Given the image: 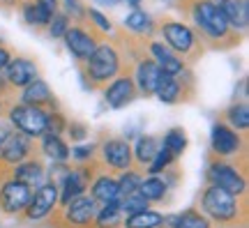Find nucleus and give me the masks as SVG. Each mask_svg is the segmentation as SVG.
I'll return each instance as SVG.
<instances>
[{"mask_svg":"<svg viewBox=\"0 0 249 228\" xmlns=\"http://www.w3.org/2000/svg\"><path fill=\"white\" fill-rule=\"evenodd\" d=\"M123 71V55L113 44H97L83 70V86L88 90L104 88L108 81H113Z\"/></svg>","mask_w":249,"mask_h":228,"instance_id":"7ed1b4c3","label":"nucleus"},{"mask_svg":"<svg viewBox=\"0 0 249 228\" xmlns=\"http://www.w3.org/2000/svg\"><path fill=\"white\" fill-rule=\"evenodd\" d=\"M7 118L14 132H21L28 139H42L46 134V113L44 108L30 104H9L7 106Z\"/></svg>","mask_w":249,"mask_h":228,"instance_id":"39448f33","label":"nucleus"},{"mask_svg":"<svg viewBox=\"0 0 249 228\" xmlns=\"http://www.w3.org/2000/svg\"><path fill=\"white\" fill-rule=\"evenodd\" d=\"M123 224V210H120V201L102 203V208H97L92 228H118Z\"/></svg>","mask_w":249,"mask_h":228,"instance_id":"a878e982","label":"nucleus"},{"mask_svg":"<svg viewBox=\"0 0 249 228\" xmlns=\"http://www.w3.org/2000/svg\"><path fill=\"white\" fill-rule=\"evenodd\" d=\"M124 28L132 30L136 35H148L150 37L155 33V21H152L150 14H145L143 9H134L124 17Z\"/></svg>","mask_w":249,"mask_h":228,"instance_id":"c85d7f7f","label":"nucleus"},{"mask_svg":"<svg viewBox=\"0 0 249 228\" xmlns=\"http://www.w3.org/2000/svg\"><path fill=\"white\" fill-rule=\"evenodd\" d=\"M7 102H5V99H0V115H5V111H7Z\"/></svg>","mask_w":249,"mask_h":228,"instance_id":"c03bdc74","label":"nucleus"},{"mask_svg":"<svg viewBox=\"0 0 249 228\" xmlns=\"http://www.w3.org/2000/svg\"><path fill=\"white\" fill-rule=\"evenodd\" d=\"M161 228H213V221L198 210H185L182 214H173V217H164V226Z\"/></svg>","mask_w":249,"mask_h":228,"instance_id":"4be33fe9","label":"nucleus"},{"mask_svg":"<svg viewBox=\"0 0 249 228\" xmlns=\"http://www.w3.org/2000/svg\"><path fill=\"white\" fill-rule=\"evenodd\" d=\"M55 228H92L95 214H97V201L90 196H76L62 205L60 210H53Z\"/></svg>","mask_w":249,"mask_h":228,"instance_id":"20e7f679","label":"nucleus"},{"mask_svg":"<svg viewBox=\"0 0 249 228\" xmlns=\"http://www.w3.org/2000/svg\"><path fill=\"white\" fill-rule=\"evenodd\" d=\"M222 123H226L231 129H235V132H247L249 129V106H247V102H235V104L229 106V108L224 111Z\"/></svg>","mask_w":249,"mask_h":228,"instance_id":"bb28decb","label":"nucleus"},{"mask_svg":"<svg viewBox=\"0 0 249 228\" xmlns=\"http://www.w3.org/2000/svg\"><path fill=\"white\" fill-rule=\"evenodd\" d=\"M95 157H97L95 143H83V145H76V148L70 150V159L74 164H86V161H92Z\"/></svg>","mask_w":249,"mask_h":228,"instance_id":"f704fd0d","label":"nucleus"},{"mask_svg":"<svg viewBox=\"0 0 249 228\" xmlns=\"http://www.w3.org/2000/svg\"><path fill=\"white\" fill-rule=\"evenodd\" d=\"M39 150L44 152L46 157L51 159L53 164H60V161H70V145L62 140V136L58 134H49L46 132L42 139H39Z\"/></svg>","mask_w":249,"mask_h":228,"instance_id":"b1692460","label":"nucleus"},{"mask_svg":"<svg viewBox=\"0 0 249 228\" xmlns=\"http://www.w3.org/2000/svg\"><path fill=\"white\" fill-rule=\"evenodd\" d=\"M120 210H123V214H136V212H143V210H150V203L143 198L139 192L129 193V196H123L120 198Z\"/></svg>","mask_w":249,"mask_h":228,"instance_id":"473e14b6","label":"nucleus"},{"mask_svg":"<svg viewBox=\"0 0 249 228\" xmlns=\"http://www.w3.org/2000/svg\"><path fill=\"white\" fill-rule=\"evenodd\" d=\"M201 212L219 226L245 224L247 221V196H233L214 184H208L201 196Z\"/></svg>","mask_w":249,"mask_h":228,"instance_id":"f257e3e1","label":"nucleus"},{"mask_svg":"<svg viewBox=\"0 0 249 228\" xmlns=\"http://www.w3.org/2000/svg\"><path fill=\"white\" fill-rule=\"evenodd\" d=\"M9 129H5V127H0V145H2V140H5V136H7Z\"/></svg>","mask_w":249,"mask_h":228,"instance_id":"a18cd8bd","label":"nucleus"},{"mask_svg":"<svg viewBox=\"0 0 249 228\" xmlns=\"http://www.w3.org/2000/svg\"><path fill=\"white\" fill-rule=\"evenodd\" d=\"M134 81V86H136V92L143 97H152L160 88L161 79L166 76L164 71L150 60V58H141V60L136 62V70L134 74H129Z\"/></svg>","mask_w":249,"mask_h":228,"instance_id":"4468645a","label":"nucleus"},{"mask_svg":"<svg viewBox=\"0 0 249 228\" xmlns=\"http://www.w3.org/2000/svg\"><path fill=\"white\" fill-rule=\"evenodd\" d=\"M173 161H176V157L161 145V148L157 150V155L152 157V161L148 164V173H150V175H160V173H164L166 168L173 166Z\"/></svg>","mask_w":249,"mask_h":228,"instance_id":"72a5a7b5","label":"nucleus"},{"mask_svg":"<svg viewBox=\"0 0 249 228\" xmlns=\"http://www.w3.org/2000/svg\"><path fill=\"white\" fill-rule=\"evenodd\" d=\"M86 17L90 18V23H92V28L95 30H99V33H113V26H111V21H108L99 9H86Z\"/></svg>","mask_w":249,"mask_h":228,"instance_id":"4c0bfd02","label":"nucleus"},{"mask_svg":"<svg viewBox=\"0 0 249 228\" xmlns=\"http://www.w3.org/2000/svg\"><path fill=\"white\" fill-rule=\"evenodd\" d=\"M62 39H65V46L71 53V58L79 62H86L92 55V51L97 49V35L81 26H70Z\"/></svg>","mask_w":249,"mask_h":228,"instance_id":"ddd939ff","label":"nucleus"},{"mask_svg":"<svg viewBox=\"0 0 249 228\" xmlns=\"http://www.w3.org/2000/svg\"><path fill=\"white\" fill-rule=\"evenodd\" d=\"M65 132H67V136H70L71 140H83L86 136H88V127L81 123H67V127H65Z\"/></svg>","mask_w":249,"mask_h":228,"instance_id":"58836bf2","label":"nucleus"},{"mask_svg":"<svg viewBox=\"0 0 249 228\" xmlns=\"http://www.w3.org/2000/svg\"><path fill=\"white\" fill-rule=\"evenodd\" d=\"M160 33L164 37V44L169 46L173 53H178L180 58H192L194 53H198V37L192 28L182 23V21H173V18H166L160 26Z\"/></svg>","mask_w":249,"mask_h":228,"instance_id":"0eeeda50","label":"nucleus"},{"mask_svg":"<svg viewBox=\"0 0 249 228\" xmlns=\"http://www.w3.org/2000/svg\"><path fill=\"white\" fill-rule=\"evenodd\" d=\"M35 2H39V5H42L46 12H51V14H55L58 7H60V2H58V0H35Z\"/></svg>","mask_w":249,"mask_h":228,"instance_id":"a19ab883","label":"nucleus"},{"mask_svg":"<svg viewBox=\"0 0 249 228\" xmlns=\"http://www.w3.org/2000/svg\"><path fill=\"white\" fill-rule=\"evenodd\" d=\"M12 95V88H9L7 79H5V74L0 71V99H5V97Z\"/></svg>","mask_w":249,"mask_h":228,"instance_id":"79ce46f5","label":"nucleus"},{"mask_svg":"<svg viewBox=\"0 0 249 228\" xmlns=\"http://www.w3.org/2000/svg\"><path fill=\"white\" fill-rule=\"evenodd\" d=\"M161 148V140L157 136H150L145 134L141 139L136 140V145L132 148V155H134V166L139 168H148V164L152 161V157L157 155V150Z\"/></svg>","mask_w":249,"mask_h":228,"instance_id":"5701e85b","label":"nucleus"},{"mask_svg":"<svg viewBox=\"0 0 249 228\" xmlns=\"http://www.w3.org/2000/svg\"><path fill=\"white\" fill-rule=\"evenodd\" d=\"M155 97L160 99L161 104H178L185 99V79H182V74L178 76H164L160 83V88L155 92Z\"/></svg>","mask_w":249,"mask_h":228,"instance_id":"412c9836","label":"nucleus"},{"mask_svg":"<svg viewBox=\"0 0 249 228\" xmlns=\"http://www.w3.org/2000/svg\"><path fill=\"white\" fill-rule=\"evenodd\" d=\"M12 60V53H9V49H5V46H0V71L7 67V62Z\"/></svg>","mask_w":249,"mask_h":228,"instance_id":"37998d69","label":"nucleus"},{"mask_svg":"<svg viewBox=\"0 0 249 228\" xmlns=\"http://www.w3.org/2000/svg\"><path fill=\"white\" fill-rule=\"evenodd\" d=\"M124 228H161L164 226V214L155 210H143L136 214H129L123 221Z\"/></svg>","mask_w":249,"mask_h":228,"instance_id":"c756f323","label":"nucleus"},{"mask_svg":"<svg viewBox=\"0 0 249 228\" xmlns=\"http://www.w3.org/2000/svg\"><path fill=\"white\" fill-rule=\"evenodd\" d=\"M127 2H129L134 9H139V5H141V0H127Z\"/></svg>","mask_w":249,"mask_h":228,"instance_id":"49530a36","label":"nucleus"},{"mask_svg":"<svg viewBox=\"0 0 249 228\" xmlns=\"http://www.w3.org/2000/svg\"><path fill=\"white\" fill-rule=\"evenodd\" d=\"M187 132L182 129V127H173V129H169V132L164 134V139H161V145L169 150L173 157H180L182 152L187 150Z\"/></svg>","mask_w":249,"mask_h":228,"instance_id":"7c9ffc66","label":"nucleus"},{"mask_svg":"<svg viewBox=\"0 0 249 228\" xmlns=\"http://www.w3.org/2000/svg\"><path fill=\"white\" fill-rule=\"evenodd\" d=\"M21 104L39 106L44 111H58V99H55L53 90L49 88L44 79H35L21 90Z\"/></svg>","mask_w":249,"mask_h":228,"instance_id":"f3484780","label":"nucleus"},{"mask_svg":"<svg viewBox=\"0 0 249 228\" xmlns=\"http://www.w3.org/2000/svg\"><path fill=\"white\" fill-rule=\"evenodd\" d=\"M65 14L74 18H81L86 14V9L81 5V0H65Z\"/></svg>","mask_w":249,"mask_h":228,"instance_id":"ea45409f","label":"nucleus"},{"mask_svg":"<svg viewBox=\"0 0 249 228\" xmlns=\"http://www.w3.org/2000/svg\"><path fill=\"white\" fill-rule=\"evenodd\" d=\"M9 177H14V180H18V182H23L26 187H30V189H37L39 184H44L46 168L39 159L28 157L26 161H21V164H17V166L12 168V175Z\"/></svg>","mask_w":249,"mask_h":228,"instance_id":"6ab92c4d","label":"nucleus"},{"mask_svg":"<svg viewBox=\"0 0 249 228\" xmlns=\"http://www.w3.org/2000/svg\"><path fill=\"white\" fill-rule=\"evenodd\" d=\"M208 180L210 184L233 193V196H247V173H245V168H238L229 159L214 157L208 166Z\"/></svg>","mask_w":249,"mask_h":228,"instance_id":"423d86ee","label":"nucleus"},{"mask_svg":"<svg viewBox=\"0 0 249 228\" xmlns=\"http://www.w3.org/2000/svg\"><path fill=\"white\" fill-rule=\"evenodd\" d=\"M189 18L196 26V30L208 39V42H229L235 44L238 33H233L231 26L226 23L222 9L213 0H192L189 2Z\"/></svg>","mask_w":249,"mask_h":228,"instance_id":"f03ea898","label":"nucleus"},{"mask_svg":"<svg viewBox=\"0 0 249 228\" xmlns=\"http://www.w3.org/2000/svg\"><path fill=\"white\" fill-rule=\"evenodd\" d=\"M102 97H104V104L113 111H120V108H127L134 99L139 97L136 92V86L129 74H118L113 81H108L107 86L102 88Z\"/></svg>","mask_w":249,"mask_h":228,"instance_id":"f8f14e48","label":"nucleus"},{"mask_svg":"<svg viewBox=\"0 0 249 228\" xmlns=\"http://www.w3.org/2000/svg\"><path fill=\"white\" fill-rule=\"evenodd\" d=\"M97 161L104 168L120 171V173L127 168H134L132 145L124 139H104L97 145Z\"/></svg>","mask_w":249,"mask_h":228,"instance_id":"1a4fd4ad","label":"nucleus"},{"mask_svg":"<svg viewBox=\"0 0 249 228\" xmlns=\"http://www.w3.org/2000/svg\"><path fill=\"white\" fill-rule=\"evenodd\" d=\"M90 198L97 203H111L120 201V192H118V180L108 173H97L95 180L90 182Z\"/></svg>","mask_w":249,"mask_h":228,"instance_id":"aec40b11","label":"nucleus"},{"mask_svg":"<svg viewBox=\"0 0 249 228\" xmlns=\"http://www.w3.org/2000/svg\"><path fill=\"white\" fill-rule=\"evenodd\" d=\"M213 2L222 9L233 33L240 35L249 28V0H213Z\"/></svg>","mask_w":249,"mask_h":228,"instance_id":"a211bd4d","label":"nucleus"},{"mask_svg":"<svg viewBox=\"0 0 249 228\" xmlns=\"http://www.w3.org/2000/svg\"><path fill=\"white\" fill-rule=\"evenodd\" d=\"M70 17L67 14H60V12H55L53 17H51V21H49V35L51 37H62L65 33H67V28H70Z\"/></svg>","mask_w":249,"mask_h":228,"instance_id":"c9c22d12","label":"nucleus"},{"mask_svg":"<svg viewBox=\"0 0 249 228\" xmlns=\"http://www.w3.org/2000/svg\"><path fill=\"white\" fill-rule=\"evenodd\" d=\"M55 205H58V182H46L35 189L21 214L26 221H42L53 214Z\"/></svg>","mask_w":249,"mask_h":228,"instance_id":"9d476101","label":"nucleus"},{"mask_svg":"<svg viewBox=\"0 0 249 228\" xmlns=\"http://www.w3.org/2000/svg\"><path fill=\"white\" fill-rule=\"evenodd\" d=\"M141 180H143V175L139 173V171H134V168L123 171L120 177H118V192H120V198H123V196H129V193H134V192H139Z\"/></svg>","mask_w":249,"mask_h":228,"instance_id":"2f4dec72","label":"nucleus"},{"mask_svg":"<svg viewBox=\"0 0 249 228\" xmlns=\"http://www.w3.org/2000/svg\"><path fill=\"white\" fill-rule=\"evenodd\" d=\"M5 79H7L12 90H23L28 83H33L35 79H39V67L30 58H12L5 67Z\"/></svg>","mask_w":249,"mask_h":228,"instance_id":"2eb2a0df","label":"nucleus"},{"mask_svg":"<svg viewBox=\"0 0 249 228\" xmlns=\"http://www.w3.org/2000/svg\"><path fill=\"white\" fill-rule=\"evenodd\" d=\"M139 193L148 203H160L166 198L169 193V180L160 175H150V177H143L141 184H139Z\"/></svg>","mask_w":249,"mask_h":228,"instance_id":"393cba45","label":"nucleus"},{"mask_svg":"<svg viewBox=\"0 0 249 228\" xmlns=\"http://www.w3.org/2000/svg\"><path fill=\"white\" fill-rule=\"evenodd\" d=\"M21 14H23V21H26L28 26H35V28L49 26V21L53 17L51 12H46L35 0H23V2H21Z\"/></svg>","mask_w":249,"mask_h":228,"instance_id":"cd10ccee","label":"nucleus"},{"mask_svg":"<svg viewBox=\"0 0 249 228\" xmlns=\"http://www.w3.org/2000/svg\"><path fill=\"white\" fill-rule=\"evenodd\" d=\"M65 127H67V120L60 111H49L46 113V132L49 134H65Z\"/></svg>","mask_w":249,"mask_h":228,"instance_id":"e433bc0d","label":"nucleus"},{"mask_svg":"<svg viewBox=\"0 0 249 228\" xmlns=\"http://www.w3.org/2000/svg\"><path fill=\"white\" fill-rule=\"evenodd\" d=\"M30 196H33V189L23 182H18L14 177L2 180L0 182V212L7 217H17L26 210Z\"/></svg>","mask_w":249,"mask_h":228,"instance_id":"9b49d317","label":"nucleus"},{"mask_svg":"<svg viewBox=\"0 0 249 228\" xmlns=\"http://www.w3.org/2000/svg\"><path fill=\"white\" fill-rule=\"evenodd\" d=\"M210 150L217 159H229V157H238L247 152V143L245 136L238 134L235 129H231L226 123H214L213 132H210Z\"/></svg>","mask_w":249,"mask_h":228,"instance_id":"6e6552de","label":"nucleus"},{"mask_svg":"<svg viewBox=\"0 0 249 228\" xmlns=\"http://www.w3.org/2000/svg\"><path fill=\"white\" fill-rule=\"evenodd\" d=\"M148 55H150V60L155 62L164 74H169V76H178V74H182V71L187 70V62L180 58L178 53L171 51L164 42H150V44H148Z\"/></svg>","mask_w":249,"mask_h":228,"instance_id":"dca6fc26","label":"nucleus"}]
</instances>
